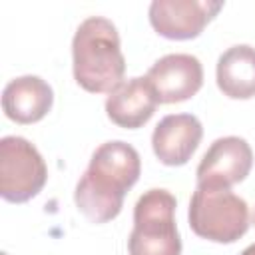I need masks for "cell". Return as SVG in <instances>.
Returning <instances> with one entry per match:
<instances>
[{
    "mask_svg": "<svg viewBox=\"0 0 255 255\" xmlns=\"http://www.w3.org/2000/svg\"><path fill=\"white\" fill-rule=\"evenodd\" d=\"M139 173L141 159L133 145L120 139L102 143L76 183V207L92 223L116 219L124 207L126 193L137 183Z\"/></svg>",
    "mask_w": 255,
    "mask_h": 255,
    "instance_id": "1",
    "label": "cell"
},
{
    "mask_svg": "<svg viewBox=\"0 0 255 255\" xmlns=\"http://www.w3.org/2000/svg\"><path fill=\"white\" fill-rule=\"evenodd\" d=\"M74 80L92 94H110L124 82L126 58L118 28L104 16L86 18L72 40Z\"/></svg>",
    "mask_w": 255,
    "mask_h": 255,
    "instance_id": "2",
    "label": "cell"
},
{
    "mask_svg": "<svg viewBox=\"0 0 255 255\" xmlns=\"http://www.w3.org/2000/svg\"><path fill=\"white\" fill-rule=\"evenodd\" d=\"M191 231L213 243H235L249 229V205L229 187L197 183L189 201Z\"/></svg>",
    "mask_w": 255,
    "mask_h": 255,
    "instance_id": "3",
    "label": "cell"
},
{
    "mask_svg": "<svg viewBox=\"0 0 255 255\" xmlns=\"http://www.w3.org/2000/svg\"><path fill=\"white\" fill-rule=\"evenodd\" d=\"M175 207L177 201L167 189H147L137 199L128 237L129 255H181Z\"/></svg>",
    "mask_w": 255,
    "mask_h": 255,
    "instance_id": "4",
    "label": "cell"
},
{
    "mask_svg": "<svg viewBox=\"0 0 255 255\" xmlns=\"http://www.w3.org/2000/svg\"><path fill=\"white\" fill-rule=\"evenodd\" d=\"M48 179V167L26 137L0 139V195L10 203H26L36 197Z\"/></svg>",
    "mask_w": 255,
    "mask_h": 255,
    "instance_id": "5",
    "label": "cell"
},
{
    "mask_svg": "<svg viewBox=\"0 0 255 255\" xmlns=\"http://www.w3.org/2000/svg\"><path fill=\"white\" fill-rule=\"evenodd\" d=\"M223 2L215 0H153L147 16L151 28L167 40L197 38L217 16Z\"/></svg>",
    "mask_w": 255,
    "mask_h": 255,
    "instance_id": "6",
    "label": "cell"
},
{
    "mask_svg": "<svg viewBox=\"0 0 255 255\" xmlns=\"http://www.w3.org/2000/svg\"><path fill=\"white\" fill-rule=\"evenodd\" d=\"M159 104H179L203 86V66L191 54H167L145 74Z\"/></svg>",
    "mask_w": 255,
    "mask_h": 255,
    "instance_id": "7",
    "label": "cell"
},
{
    "mask_svg": "<svg viewBox=\"0 0 255 255\" xmlns=\"http://www.w3.org/2000/svg\"><path fill=\"white\" fill-rule=\"evenodd\" d=\"M253 165L251 145L237 135L215 139L197 165V183H213L229 187L243 181Z\"/></svg>",
    "mask_w": 255,
    "mask_h": 255,
    "instance_id": "8",
    "label": "cell"
},
{
    "mask_svg": "<svg viewBox=\"0 0 255 255\" xmlns=\"http://www.w3.org/2000/svg\"><path fill=\"white\" fill-rule=\"evenodd\" d=\"M203 137L201 122L193 114H169L151 133V147L163 165H185Z\"/></svg>",
    "mask_w": 255,
    "mask_h": 255,
    "instance_id": "9",
    "label": "cell"
},
{
    "mask_svg": "<svg viewBox=\"0 0 255 255\" xmlns=\"http://www.w3.org/2000/svg\"><path fill=\"white\" fill-rule=\"evenodd\" d=\"M157 104V96L147 78H129L110 92L106 114L118 128L137 129L151 120Z\"/></svg>",
    "mask_w": 255,
    "mask_h": 255,
    "instance_id": "10",
    "label": "cell"
},
{
    "mask_svg": "<svg viewBox=\"0 0 255 255\" xmlns=\"http://www.w3.org/2000/svg\"><path fill=\"white\" fill-rule=\"evenodd\" d=\"M52 86L40 76H20L6 84L2 92V110L16 124H36L52 110Z\"/></svg>",
    "mask_w": 255,
    "mask_h": 255,
    "instance_id": "11",
    "label": "cell"
},
{
    "mask_svg": "<svg viewBox=\"0 0 255 255\" xmlns=\"http://www.w3.org/2000/svg\"><path fill=\"white\" fill-rule=\"evenodd\" d=\"M217 88L231 100H249L255 96V48L237 44L227 48L217 60Z\"/></svg>",
    "mask_w": 255,
    "mask_h": 255,
    "instance_id": "12",
    "label": "cell"
},
{
    "mask_svg": "<svg viewBox=\"0 0 255 255\" xmlns=\"http://www.w3.org/2000/svg\"><path fill=\"white\" fill-rule=\"evenodd\" d=\"M241 255H255V243H251L249 247H245V249L241 251Z\"/></svg>",
    "mask_w": 255,
    "mask_h": 255,
    "instance_id": "13",
    "label": "cell"
},
{
    "mask_svg": "<svg viewBox=\"0 0 255 255\" xmlns=\"http://www.w3.org/2000/svg\"><path fill=\"white\" fill-rule=\"evenodd\" d=\"M251 223L255 225V209H253V215H251Z\"/></svg>",
    "mask_w": 255,
    "mask_h": 255,
    "instance_id": "14",
    "label": "cell"
}]
</instances>
